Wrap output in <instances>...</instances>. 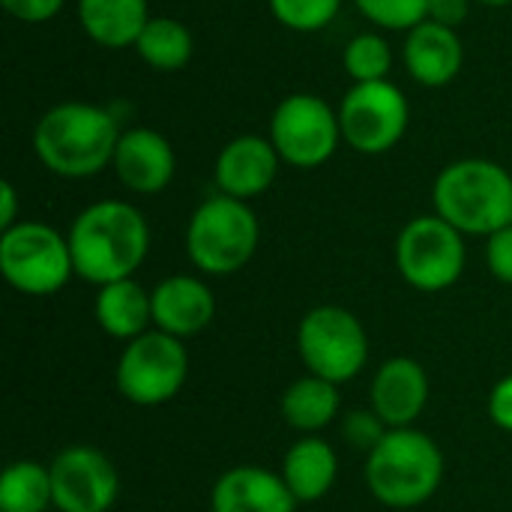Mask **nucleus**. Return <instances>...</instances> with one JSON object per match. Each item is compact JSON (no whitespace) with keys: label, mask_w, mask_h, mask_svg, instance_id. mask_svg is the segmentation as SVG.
Wrapping results in <instances>:
<instances>
[{"label":"nucleus","mask_w":512,"mask_h":512,"mask_svg":"<svg viewBox=\"0 0 512 512\" xmlns=\"http://www.w3.org/2000/svg\"><path fill=\"white\" fill-rule=\"evenodd\" d=\"M120 135V123L108 108L60 102L39 117L33 129V153L51 174L84 180L114 162Z\"/></svg>","instance_id":"nucleus-2"},{"label":"nucleus","mask_w":512,"mask_h":512,"mask_svg":"<svg viewBox=\"0 0 512 512\" xmlns=\"http://www.w3.org/2000/svg\"><path fill=\"white\" fill-rule=\"evenodd\" d=\"M261 240V225L249 201L213 195L201 201L186 225V255L207 276L240 273Z\"/></svg>","instance_id":"nucleus-5"},{"label":"nucleus","mask_w":512,"mask_h":512,"mask_svg":"<svg viewBox=\"0 0 512 512\" xmlns=\"http://www.w3.org/2000/svg\"><path fill=\"white\" fill-rule=\"evenodd\" d=\"M477 3H483V6H510L512 0H477Z\"/></svg>","instance_id":"nucleus-34"},{"label":"nucleus","mask_w":512,"mask_h":512,"mask_svg":"<svg viewBox=\"0 0 512 512\" xmlns=\"http://www.w3.org/2000/svg\"><path fill=\"white\" fill-rule=\"evenodd\" d=\"M135 54L156 72H177L195 54L192 30L168 15H153L135 42Z\"/></svg>","instance_id":"nucleus-23"},{"label":"nucleus","mask_w":512,"mask_h":512,"mask_svg":"<svg viewBox=\"0 0 512 512\" xmlns=\"http://www.w3.org/2000/svg\"><path fill=\"white\" fill-rule=\"evenodd\" d=\"M486 264L498 282L512 285V225L486 237Z\"/></svg>","instance_id":"nucleus-29"},{"label":"nucleus","mask_w":512,"mask_h":512,"mask_svg":"<svg viewBox=\"0 0 512 512\" xmlns=\"http://www.w3.org/2000/svg\"><path fill=\"white\" fill-rule=\"evenodd\" d=\"M75 276L90 285L132 279L150 252V225L144 213L117 198L84 207L69 225Z\"/></svg>","instance_id":"nucleus-1"},{"label":"nucleus","mask_w":512,"mask_h":512,"mask_svg":"<svg viewBox=\"0 0 512 512\" xmlns=\"http://www.w3.org/2000/svg\"><path fill=\"white\" fill-rule=\"evenodd\" d=\"M444 480L441 447L420 429H390L366 459V486L378 504L411 510L426 504Z\"/></svg>","instance_id":"nucleus-4"},{"label":"nucleus","mask_w":512,"mask_h":512,"mask_svg":"<svg viewBox=\"0 0 512 512\" xmlns=\"http://www.w3.org/2000/svg\"><path fill=\"white\" fill-rule=\"evenodd\" d=\"M297 348L309 369L333 384L357 378L369 360V336L360 318L342 306H318L297 327Z\"/></svg>","instance_id":"nucleus-9"},{"label":"nucleus","mask_w":512,"mask_h":512,"mask_svg":"<svg viewBox=\"0 0 512 512\" xmlns=\"http://www.w3.org/2000/svg\"><path fill=\"white\" fill-rule=\"evenodd\" d=\"M339 384L324 381L318 375H306L300 381H294L285 393H282V417L291 429L297 432H321L324 426L333 423L336 411H339Z\"/></svg>","instance_id":"nucleus-22"},{"label":"nucleus","mask_w":512,"mask_h":512,"mask_svg":"<svg viewBox=\"0 0 512 512\" xmlns=\"http://www.w3.org/2000/svg\"><path fill=\"white\" fill-rule=\"evenodd\" d=\"M216 318V297L195 276H168L153 288V327L189 339L207 330Z\"/></svg>","instance_id":"nucleus-16"},{"label":"nucleus","mask_w":512,"mask_h":512,"mask_svg":"<svg viewBox=\"0 0 512 512\" xmlns=\"http://www.w3.org/2000/svg\"><path fill=\"white\" fill-rule=\"evenodd\" d=\"M0 273L27 297H51L72 276L69 237L45 222H18L0 234Z\"/></svg>","instance_id":"nucleus-6"},{"label":"nucleus","mask_w":512,"mask_h":512,"mask_svg":"<svg viewBox=\"0 0 512 512\" xmlns=\"http://www.w3.org/2000/svg\"><path fill=\"white\" fill-rule=\"evenodd\" d=\"M0 3L12 18L24 24H42V21H51L63 9L66 0H0Z\"/></svg>","instance_id":"nucleus-30"},{"label":"nucleus","mask_w":512,"mask_h":512,"mask_svg":"<svg viewBox=\"0 0 512 512\" xmlns=\"http://www.w3.org/2000/svg\"><path fill=\"white\" fill-rule=\"evenodd\" d=\"M147 0H78L81 30L102 48H135L150 21Z\"/></svg>","instance_id":"nucleus-19"},{"label":"nucleus","mask_w":512,"mask_h":512,"mask_svg":"<svg viewBox=\"0 0 512 512\" xmlns=\"http://www.w3.org/2000/svg\"><path fill=\"white\" fill-rule=\"evenodd\" d=\"M360 15L381 30H414L429 18V0H354Z\"/></svg>","instance_id":"nucleus-27"},{"label":"nucleus","mask_w":512,"mask_h":512,"mask_svg":"<svg viewBox=\"0 0 512 512\" xmlns=\"http://www.w3.org/2000/svg\"><path fill=\"white\" fill-rule=\"evenodd\" d=\"M18 225V192L9 180L0 183V231Z\"/></svg>","instance_id":"nucleus-33"},{"label":"nucleus","mask_w":512,"mask_h":512,"mask_svg":"<svg viewBox=\"0 0 512 512\" xmlns=\"http://www.w3.org/2000/svg\"><path fill=\"white\" fill-rule=\"evenodd\" d=\"M408 120H411L408 96L390 78L354 84L339 105L342 141L366 156L393 150L405 138Z\"/></svg>","instance_id":"nucleus-10"},{"label":"nucleus","mask_w":512,"mask_h":512,"mask_svg":"<svg viewBox=\"0 0 512 512\" xmlns=\"http://www.w3.org/2000/svg\"><path fill=\"white\" fill-rule=\"evenodd\" d=\"M471 15V0H429V21L444 27H459Z\"/></svg>","instance_id":"nucleus-32"},{"label":"nucleus","mask_w":512,"mask_h":512,"mask_svg":"<svg viewBox=\"0 0 512 512\" xmlns=\"http://www.w3.org/2000/svg\"><path fill=\"white\" fill-rule=\"evenodd\" d=\"M54 507L51 468L24 459L12 462L0 477V512H45Z\"/></svg>","instance_id":"nucleus-24"},{"label":"nucleus","mask_w":512,"mask_h":512,"mask_svg":"<svg viewBox=\"0 0 512 512\" xmlns=\"http://www.w3.org/2000/svg\"><path fill=\"white\" fill-rule=\"evenodd\" d=\"M489 417L498 429L512 432V375L495 384V390L489 396Z\"/></svg>","instance_id":"nucleus-31"},{"label":"nucleus","mask_w":512,"mask_h":512,"mask_svg":"<svg viewBox=\"0 0 512 512\" xmlns=\"http://www.w3.org/2000/svg\"><path fill=\"white\" fill-rule=\"evenodd\" d=\"M93 309L108 336L132 342L153 324V291H144L135 279H120L99 288Z\"/></svg>","instance_id":"nucleus-21"},{"label":"nucleus","mask_w":512,"mask_h":512,"mask_svg":"<svg viewBox=\"0 0 512 512\" xmlns=\"http://www.w3.org/2000/svg\"><path fill=\"white\" fill-rule=\"evenodd\" d=\"M189 378V354L183 339L162 330H147L144 336L126 342L117 360V393L141 408H156L171 402Z\"/></svg>","instance_id":"nucleus-7"},{"label":"nucleus","mask_w":512,"mask_h":512,"mask_svg":"<svg viewBox=\"0 0 512 512\" xmlns=\"http://www.w3.org/2000/svg\"><path fill=\"white\" fill-rule=\"evenodd\" d=\"M465 234L438 213L411 219L396 237V267L402 279L426 294L453 288L465 273Z\"/></svg>","instance_id":"nucleus-8"},{"label":"nucleus","mask_w":512,"mask_h":512,"mask_svg":"<svg viewBox=\"0 0 512 512\" xmlns=\"http://www.w3.org/2000/svg\"><path fill=\"white\" fill-rule=\"evenodd\" d=\"M273 18L294 33H318L336 21L342 0H267Z\"/></svg>","instance_id":"nucleus-26"},{"label":"nucleus","mask_w":512,"mask_h":512,"mask_svg":"<svg viewBox=\"0 0 512 512\" xmlns=\"http://www.w3.org/2000/svg\"><path fill=\"white\" fill-rule=\"evenodd\" d=\"M432 204L456 231L492 237L512 225V171L492 159L450 162L435 177Z\"/></svg>","instance_id":"nucleus-3"},{"label":"nucleus","mask_w":512,"mask_h":512,"mask_svg":"<svg viewBox=\"0 0 512 512\" xmlns=\"http://www.w3.org/2000/svg\"><path fill=\"white\" fill-rule=\"evenodd\" d=\"M270 141L282 162L303 171L318 168L342 144L339 111L315 93H291L270 117Z\"/></svg>","instance_id":"nucleus-11"},{"label":"nucleus","mask_w":512,"mask_h":512,"mask_svg":"<svg viewBox=\"0 0 512 512\" xmlns=\"http://www.w3.org/2000/svg\"><path fill=\"white\" fill-rule=\"evenodd\" d=\"M213 512H294L297 498L285 486L282 474L258 465H240L225 471L210 495Z\"/></svg>","instance_id":"nucleus-18"},{"label":"nucleus","mask_w":512,"mask_h":512,"mask_svg":"<svg viewBox=\"0 0 512 512\" xmlns=\"http://www.w3.org/2000/svg\"><path fill=\"white\" fill-rule=\"evenodd\" d=\"M342 63H345V72L354 78V84L384 81L393 69V51L381 33H360L345 45Z\"/></svg>","instance_id":"nucleus-25"},{"label":"nucleus","mask_w":512,"mask_h":512,"mask_svg":"<svg viewBox=\"0 0 512 512\" xmlns=\"http://www.w3.org/2000/svg\"><path fill=\"white\" fill-rule=\"evenodd\" d=\"M429 402V375L411 357L387 360L372 378V411L387 429H408L420 420Z\"/></svg>","instance_id":"nucleus-15"},{"label":"nucleus","mask_w":512,"mask_h":512,"mask_svg":"<svg viewBox=\"0 0 512 512\" xmlns=\"http://www.w3.org/2000/svg\"><path fill=\"white\" fill-rule=\"evenodd\" d=\"M111 168L129 192L159 195L174 180L177 156H174L171 141L162 132L135 126L120 135Z\"/></svg>","instance_id":"nucleus-13"},{"label":"nucleus","mask_w":512,"mask_h":512,"mask_svg":"<svg viewBox=\"0 0 512 512\" xmlns=\"http://www.w3.org/2000/svg\"><path fill=\"white\" fill-rule=\"evenodd\" d=\"M387 423L369 408V411H351L342 423V438L354 447V450H363V453H372L384 435H387Z\"/></svg>","instance_id":"nucleus-28"},{"label":"nucleus","mask_w":512,"mask_h":512,"mask_svg":"<svg viewBox=\"0 0 512 512\" xmlns=\"http://www.w3.org/2000/svg\"><path fill=\"white\" fill-rule=\"evenodd\" d=\"M48 468L60 512H108L120 495V474L96 447H66Z\"/></svg>","instance_id":"nucleus-12"},{"label":"nucleus","mask_w":512,"mask_h":512,"mask_svg":"<svg viewBox=\"0 0 512 512\" xmlns=\"http://www.w3.org/2000/svg\"><path fill=\"white\" fill-rule=\"evenodd\" d=\"M282 480L297 498V504H312L330 495L336 474H339V459L336 450L324 438H300L282 459Z\"/></svg>","instance_id":"nucleus-20"},{"label":"nucleus","mask_w":512,"mask_h":512,"mask_svg":"<svg viewBox=\"0 0 512 512\" xmlns=\"http://www.w3.org/2000/svg\"><path fill=\"white\" fill-rule=\"evenodd\" d=\"M279 153L264 135H237L216 156V186L222 195L249 201L264 195L279 174Z\"/></svg>","instance_id":"nucleus-14"},{"label":"nucleus","mask_w":512,"mask_h":512,"mask_svg":"<svg viewBox=\"0 0 512 512\" xmlns=\"http://www.w3.org/2000/svg\"><path fill=\"white\" fill-rule=\"evenodd\" d=\"M402 60L408 75L423 87H444L450 84L465 63V45L453 27L423 21L408 30L402 45Z\"/></svg>","instance_id":"nucleus-17"}]
</instances>
